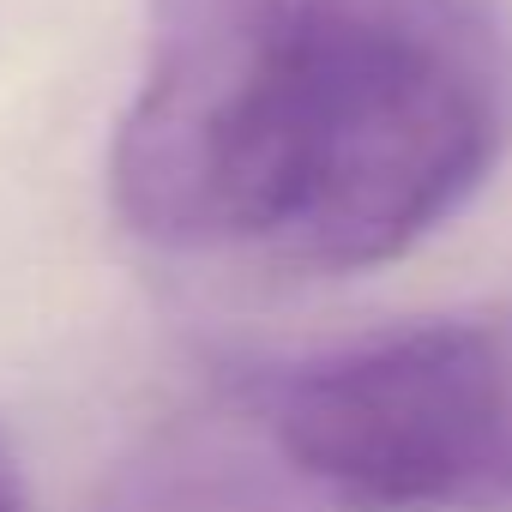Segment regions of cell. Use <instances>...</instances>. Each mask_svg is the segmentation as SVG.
<instances>
[{
    "label": "cell",
    "mask_w": 512,
    "mask_h": 512,
    "mask_svg": "<svg viewBox=\"0 0 512 512\" xmlns=\"http://www.w3.org/2000/svg\"><path fill=\"white\" fill-rule=\"evenodd\" d=\"M512 157L506 0H151L109 205L157 253L356 278Z\"/></svg>",
    "instance_id": "cell-1"
},
{
    "label": "cell",
    "mask_w": 512,
    "mask_h": 512,
    "mask_svg": "<svg viewBox=\"0 0 512 512\" xmlns=\"http://www.w3.org/2000/svg\"><path fill=\"white\" fill-rule=\"evenodd\" d=\"M332 512H512V296L247 374Z\"/></svg>",
    "instance_id": "cell-2"
},
{
    "label": "cell",
    "mask_w": 512,
    "mask_h": 512,
    "mask_svg": "<svg viewBox=\"0 0 512 512\" xmlns=\"http://www.w3.org/2000/svg\"><path fill=\"white\" fill-rule=\"evenodd\" d=\"M85 512H332L278 452L247 380L151 428L109 464Z\"/></svg>",
    "instance_id": "cell-3"
},
{
    "label": "cell",
    "mask_w": 512,
    "mask_h": 512,
    "mask_svg": "<svg viewBox=\"0 0 512 512\" xmlns=\"http://www.w3.org/2000/svg\"><path fill=\"white\" fill-rule=\"evenodd\" d=\"M0 512H31L25 482H19V464H13V452H7V446H0Z\"/></svg>",
    "instance_id": "cell-4"
}]
</instances>
